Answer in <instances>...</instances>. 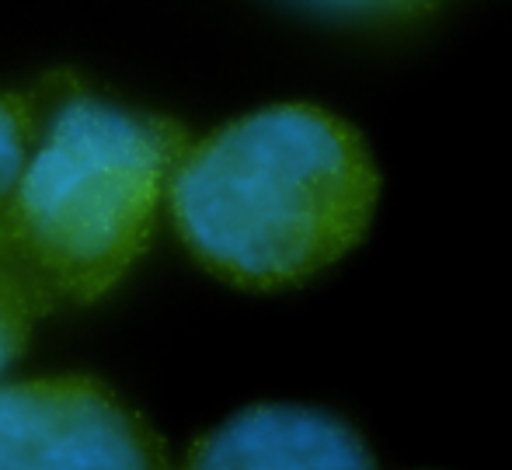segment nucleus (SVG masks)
I'll return each instance as SVG.
<instances>
[{
	"instance_id": "nucleus-2",
	"label": "nucleus",
	"mask_w": 512,
	"mask_h": 470,
	"mask_svg": "<svg viewBox=\"0 0 512 470\" xmlns=\"http://www.w3.org/2000/svg\"><path fill=\"white\" fill-rule=\"evenodd\" d=\"M35 129L0 209V255L46 307L91 303L143 255L189 133L81 88L53 101Z\"/></svg>"
},
{
	"instance_id": "nucleus-6",
	"label": "nucleus",
	"mask_w": 512,
	"mask_h": 470,
	"mask_svg": "<svg viewBox=\"0 0 512 470\" xmlns=\"http://www.w3.org/2000/svg\"><path fill=\"white\" fill-rule=\"evenodd\" d=\"M35 133V94H0V209L25 164Z\"/></svg>"
},
{
	"instance_id": "nucleus-3",
	"label": "nucleus",
	"mask_w": 512,
	"mask_h": 470,
	"mask_svg": "<svg viewBox=\"0 0 512 470\" xmlns=\"http://www.w3.org/2000/svg\"><path fill=\"white\" fill-rule=\"evenodd\" d=\"M0 470H168L164 446L91 376L0 383Z\"/></svg>"
},
{
	"instance_id": "nucleus-4",
	"label": "nucleus",
	"mask_w": 512,
	"mask_h": 470,
	"mask_svg": "<svg viewBox=\"0 0 512 470\" xmlns=\"http://www.w3.org/2000/svg\"><path fill=\"white\" fill-rule=\"evenodd\" d=\"M182 470H377V460L331 411L258 404L199 439Z\"/></svg>"
},
{
	"instance_id": "nucleus-5",
	"label": "nucleus",
	"mask_w": 512,
	"mask_h": 470,
	"mask_svg": "<svg viewBox=\"0 0 512 470\" xmlns=\"http://www.w3.org/2000/svg\"><path fill=\"white\" fill-rule=\"evenodd\" d=\"M42 310H49L42 296L0 255V376L25 352L28 338H32V324Z\"/></svg>"
},
{
	"instance_id": "nucleus-1",
	"label": "nucleus",
	"mask_w": 512,
	"mask_h": 470,
	"mask_svg": "<svg viewBox=\"0 0 512 470\" xmlns=\"http://www.w3.org/2000/svg\"><path fill=\"white\" fill-rule=\"evenodd\" d=\"M380 175L363 136L317 105H272L189 143L168 182L178 237L241 289H286L370 230Z\"/></svg>"
},
{
	"instance_id": "nucleus-7",
	"label": "nucleus",
	"mask_w": 512,
	"mask_h": 470,
	"mask_svg": "<svg viewBox=\"0 0 512 470\" xmlns=\"http://www.w3.org/2000/svg\"><path fill=\"white\" fill-rule=\"evenodd\" d=\"M321 4L349 14H366V18H405V14L432 7V0H321Z\"/></svg>"
}]
</instances>
